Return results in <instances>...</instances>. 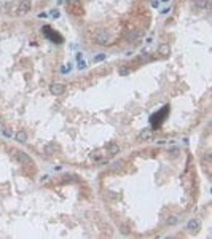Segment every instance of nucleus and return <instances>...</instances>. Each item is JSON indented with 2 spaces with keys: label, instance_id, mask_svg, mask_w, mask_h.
<instances>
[{
  "label": "nucleus",
  "instance_id": "f257e3e1",
  "mask_svg": "<svg viewBox=\"0 0 212 239\" xmlns=\"http://www.w3.org/2000/svg\"><path fill=\"white\" fill-rule=\"evenodd\" d=\"M168 112H169V105H166L163 110H159V112H156V113H155V115H152L150 123H152V126H153L155 129H156V128L159 126V124L164 121V118H166V113H168Z\"/></svg>",
  "mask_w": 212,
  "mask_h": 239
},
{
  "label": "nucleus",
  "instance_id": "f03ea898",
  "mask_svg": "<svg viewBox=\"0 0 212 239\" xmlns=\"http://www.w3.org/2000/svg\"><path fill=\"white\" fill-rule=\"evenodd\" d=\"M43 34L46 35V38H49V40H51V42H54V43H62V42H64L62 35H61L59 32L53 30L49 26H43Z\"/></svg>",
  "mask_w": 212,
  "mask_h": 239
},
{
  "label": "nucleus",
  "instance_id": "7ed1b4c3",
  "mask_svg": "<svg viewBox=\"0 0 212 239\" xmlns=\"http://www.w3.org/2000/svg\"><path fill=\"white\" fill-rule=\"evenodd\" d=\"M15 158L21 163V164H24V166H30L32 164V158L27 155V153H24V152H15Z\"/></svg>",
  "mask_w": 212,
  "mask_h": 239
},
{
  "label": "nucleus",
  "instance_id": "20e7f679",
  "mask_svg": "<svg viewBox=\"0 0 212 239\" xmlns=\"http://www.w3.org/2000/svg\"><path fill=\"white\" fill-rule=\"evenodd\" d=\"M96 42H97L99 45H102V46L110 45V34H108V32H105V30L99 32V34H97V38H96Z\"/></svg>",
  "mask_w": 212,
  "mask_h": 239
},
{
  "label": "nucleus",
  "instance_id": "39448f33",
  "mask_svg": "<svg viewBox=\"0 0 212 239\" xmlns=\"http://www.w3.org/2000/svg\"><path fill=\"white\" fill-rule=\"evenodd\" d=\"M49 91H51V94H54V96H61V94L66 93V85H62V83H53L51 86H49Z\"/></svg>",
  "mask_w": 212,
  "mask_h": 239
},
{
  "label": "nucleus",
  "instance_id": "423d86ee",
  "mask_svg": "<svg viewBox=\"0 0 212 239\" xmlns=\"http://www.w3.org/2000/svg\"><path fill=\"white\" fill-rule=\"evenodd\" d=\"M152 137H153V131L150 128H147L139 134V140L140 142H148V140H152Z\"/></svg>",
  "mask_w": 212,
  "mask_h": 239
},
{
  "label": "nucleus",
  "instance_id": "0eeeda50",
  "mask_svg": "<svg viewBox=\"0 0 212 239\" xmlns=\"http://www.w3.org/2000/svg\"><path fill=\"white\" fill-rule=\"evenodd\" d=\"M187 230H188L190 233H196L199 230V220L198 218H191L188 223H187Z\"/></svg>",
  "mask_w": 212,
  "mask_h": 239
},
{
  "label": "nucleus",
  "instance_id": "6e6552de",
  "mask_svg": "<svg viewBox=\"0 0 212 239\" xmlns=\"http://www.w3.org/2000/svg\"><path fill=\"white\" fill-rule=\"evenodd\" d=\"M30 0H21V2H19V13L21 15H26L27 13V11L30 10Z\"/></svg>",
  "mask_w": 212,
  "mask_h": 239
},
{
  "label": "nucleus",
  "instance_id": "1a4fd4ad",
  "mask_svg": "<svg viewBox=\"0 0 212 239\" xmlns=\"http://www.w3.org/2000/svg\"><path fill=\"white\" fill-rule=\"evenodd\" d=\"M15 139H16L18 142H26V140H27V134L24 132V131H18V132L15 134Z\"/></svg>",
  "mask_w": 212,
  "mask_h": 239
},
{
  "label": "nucleus",
  "instance_id": "9d476101",
  "mask_svg": "<svg viewBox=\"0 0 212 239\" xmlns=\"http://www.w3.org/2000/svg\"><path fill=\"white\" fill-rule=\"evenodd\" d=\"M169 49H171V48H169V45H161L158 51H159V54H161V56H164V57H166V56H169Z\"/></svg>",
  "mask_w": 212,
  "mask_h": 239
},
{
  "label": "nucleus",
  "instance_id": "9b49d317",
  "mask_svg": "<svg viewBox=\"0 0 212 239\" xmlns=\"http://www.w3.org/2000/svg\"><path fill=\"white\" fill-rule=\"evenodd\" d=\"M121 166H123V161H115L113 164L110 166V171H120V169H121Z\"/></svg>",
  "mask_w": 212,
  "mask_h": 239
},
{
  "label": "nucleus",
  "instance_id": "f8f14e48",
  "mask_svg": "<svg viewBox=\"0 0 212 239\" xmlns=\"http://www.w3.org/2000/svg\"><path fill=\"white\" fill-rule=\"evenodd\" d=\"M108 152H110V155H117L120 152V148H118V145L112 144V145H108Z\"/></svg>",
  "mask_w": 212,
  "mask_h": 239
},
{
  "label": "nucleus",
  "instance_id": "ddd939ff",
  "mask_svg": "<svg viewBox=\"0 0 212 239\" xmlns=\"http://www.w3.org/2000/svg\"><path fill=\"white\" fill-rule=\"evenodd\" d=\"M196 5L201 8H207L209 7V0H196Z\"/></svg>",
  "mask_w": 212,
  "mask_h": 239
},
{
  "label": "nucleus",
  "instance_id": "4468645a",
  "mask_svg": "<svg viewBox=\"0 0 212 239\" xmlns=\"http://www.w3.org/2000/svg\"><path fill=\"white\" fill-rule=\"evenodd\" d=\"M118 72H120V75H128V73H129V69H128V67H121Z\"/></svg>",
  "mask_w": 212,
  "mask_h": 239
},
{
  "label": "nucleus",
  "instance_id": "2eb2a0df",
  "mask_svg": "<svg viewBox=\"0 0 212 239\" xmlns=\"http://www.w3.org/2000/svg\"><path fill=\"white\" fill-rule=\"evenodd\" d=\"M166 223H168V225H176V223H177V217H171V218H168Z\"/></svg>",
  "mask_w": 212,
  "mask_h": 239
},
{
  "label": "nucleus",
  "instance_id": "dca6fc26",
  "mask_svg": "<svg viewBox=\"0 0 212 239\" xmlns=\"http://www.w3.org/2000/svg\"><path fill=\"white\" fill-rule=\"evenodd\" d=\"M104 59H105V54H97V56L94 57L96 62H101V61H104Z\"/></svg>",
  "mask_w": 212,
  "mask_h": 239
},
{
  "label": "nucleus",
  "instance_id": "f3484780",
  "mask_svg": "<svg viewBox=\"0 0 212 239\" xmlns=\"http://www.w3.org/2000/svg\"><path fill=\"white\" fill-rule=\"evenodd\" d=\"M85 67H86V62L81 61V59H78V69H85Z\"/></svg>",
  "mask_w": 212,
  "mask_h": 239
},
{
  "label": "nucleus",
  "instance_id": "a211bd4d",
  "mask_svg": "<svg viewBox=\"0 0 212 239\" xmlns=\"http://www.w3.org/2000/svg\"><path fill=\"white\" fill-rule=\"evenodd\" d=\"M70 67H72V64H70V66H64V67L61 69V72H62V73H67V72L70 70Z\"/></svg>",
  "mask_w": 212,
  "mask_h": 239
},
{
  "label": "nucleus",
  "instance_id": "6ab92c4d",
  "mask_svg": "<svg viewBox=\"0 0 212 239\" xmlns=\"http://www.w3.org/2000/svg\"><path fill=\"white\" fill-rule=\"evenodd\" d=\"M59 15H61V13H59L57 10H53V11H51V16H53V18H59Z\"/></svg>",
  "mask_w": 212,
  "mask_h": 239
},
{
  "label": "nucleus",
  "instance_id": "aec40b11",
  "mask_svg": "<svg viewBox=\"0 0 212 239\" xmlns=\"http://www.w3.org/2000/svg\"><path fill=\"white\" fill-rule=\"evenodd\" d=\"M69 3H70V5H72V3L75 5V3H78V0H69Z\"/></svg>",
  "mask_w": 212,
  "mask_h": 239
},
{
  "label": "nucleus",
  "instance_id": "412c9836",
  "mask_svg": "<svg viewBox=\"0 0 212 239\" xmlns=\"http://www.w3.org/2000/svg\"><path fill=\"white\" fill-rule=\"evenodd\" d=\"M45 16H48V13H40L38 15V18H45Z\"/></svg>",
  "mask_w": 212,
  "mask_h": 239
},
{
  "label": "nucleus",
  "instance_id": "4be33fe9",
  "mask_svg": "<svg viewBox=\"0 0 212 239\" xmlns=\"http://www.w3.org/2000/svg\"><path fill=\"white\" fill-rule=\"evenodd\" d=\"M161 2H164V3H168V2H169V0H161Z\"/></svg>",
  "mask_w": 212,
  "mask_h": 239
},
{
  "label": "nucleus",
  "instance_id": "5701e85b",
  "mask_svg": "<svg viewBox=\"0 0 212 239\" xmlns=\"http://www.w3.org/2000/svg\"><path fill=\"white\" fill-rule=\"evenodd\" d=\"M62 2H64V0H57V3H62Z\"/></svg>",
  "mask_w": 212,
  "mask_h": 239
}]
</instances>
